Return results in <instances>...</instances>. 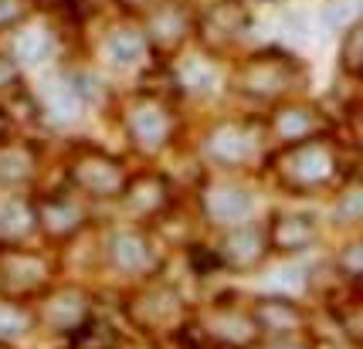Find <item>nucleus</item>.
Masks as SVG:
<instances>
[{"label":"nucleus","instance_id":"nucleus-2","mask_svg":"<svg viewBox=\"0 0 363 349\" xmlns=\"http://www.w3.org/2000/svg\"><path fill=\"white\" fill-rule=\"evenodd\" d=\"M0 275L7 282L11 299H21V295H31L34 288H41L48 282V265L38 254L11 248V251L0 258Z\"/></svg>","mask_w":363,"mask_h":349},{"label":"nucleus","instance_id":"nucleus-5","mask_svg":"<svg viewBox=\"0 0 363 349\" xmlns=\"http://www.w3.org/2000/svg\"><path fill=\"white\" fill-rule=\"evenodd\" d=\"M272 132L275 139L285 146L302 143V139H313L316 132V109H306V105H285L279 109V115L272 119Z\"/></svg>","mask_w":363,"mask_h":349},{"label":"nucleus","instance_id":"nucleus-7","mask_svg":"<svg viewBox=\"0 0 363 349\" xmlns=\"http://www.w3.org/2000/svg\"><path fill=\"white\" fill-rule=\"evenodd\" d=\"M197 31L211 38V34L218 31L221 34V41H235L238 34L245 31V11H241V4H214V7H207L204 14L197 17Z\"/></svg>","mask_w":363,"mask_h":349},{"label":"nucleus","instance_id":"nucleus-14","mask_svg":"<svg viewBox=\"0 0 363 349\" xmlns=\"http://www.w3.org/2000/svg\"><path fill=\"white\" fill-rule=\"evenodd\" d=\"M14 79H17V75H14V62H11L7 55H0V88H7Z\"/></svg>","mask_w":363,"mask_h":349},{"label":"nucleus","instance_id":"nucleus-11","mask_svg":"<svg viewBox=\"0 0 363 349\" xmlns=\"http://www.w3.org/2000/svg\"><path fill=\"white\" fill-rule=\"evenodd\" d=\"M31 326V312L21 305V299L4 295L0 299V336H21Z\"/></svg>","mask_w":363,"mask_h":349},{"label":"nucleus","instance_id":"nucleus-10","mask_svg":"<svg viewBox=\"0 0 363 349\" xmlns=\"http://www.w3.org/2000/svg\"><path fill=\"white\" fill-rule=\"evenodd\" d=\"M112 261L123 271H140L150 261V248H146V241L140 234H119L112 241Z\"/></svg>","mask_w":363,"mask_h":349},{"label":"nucleus","instance_id":"nucleus-16","mask_svg":"<svg viewBox=\"0 0 363 349\" xmlns=\"http://www.w3.org/2000/svg\"><path fill=\"white\" fill-rule=\"evenodd\" d=\"M0 349H7V346H0Z\"/></svg>","mask_w":363,"mask_h":349},{"label":"nucleus","instance_id":"nucleus-1","mask_svg":"<svg viewBox=\"0 0 363 349\" xmlns=\"http://www.w3.org/2000/svg\"><path fill=\"white\" fill-rule=\"evenodd\" d=\"M299 64L292 62V55L285 51H262V55H248V62L241 64V85L245 92H258V96H272L279 92V85L285 88L289 75H296Z\"/></svg>","mask_w":363,"mask_h":349},{"label":"nucleus","instance_id":"nucleus-15","mask_svg":"<svg viewBox=\"0 0 363 349\" xmlns=\"http://www.w3.org/2000/svg\"><path fill=\"white\" fill-rule=\"evenodd\" d=\"M0 139H7V115H4V109H0Z\"/></svg>","mask_w":363,"mask_h":349},{"label":"nucleus","instance_id":"nucleus-8","mask_svg":"<svg viewBox=\"0 0 363 349\" xmlns=\"http://www.w3.org/2000/svg\"><path fill=\"white\" fill-rule=\"evenodd\" d=\"M129 136L140 146H150V149L167 146V136H170V115H167V109H140V115L129 122Z\"/></svg>","mask_w":363,"mask_h":349},{"label":"nucleus","instance_id":"nucleus-13","mask_svg":"<svg viewBox=\"0 0 363 349\" xmlns=\"http://www.w3.org/2000/svg\"><path fill=\"white\" fill-rule=\"evenodd\" d=\"M146 45V38L143 34H116L112 38V51H116V62H133L140 48Z\"/></svg>","mask_w":363,"mask_h":349},{"label":"nucleus","instance_id":"nucleus-3","mask_svg":"<svg viewBox=\"0 0 363 349\" xmlns=\"http://www.w3.org/2000/svg\"><path fill=\"white\" fill-rule=\"evenodd\" d=\"M82 207L72 200V197H41L38 204H34V221L41 224L45 231L51 234H58V238H68V234H75L82 224Z\"/></svg>","mask_w":363,"mask_h":349},{"label":"nucleus","instance_id":"nucleus-12","mask_svg":"<svg viewBox=\"0 0 363 349\" xmlns=\"http://www.w3.org/2000/svg\"><path fill=\"white\" fill-rule=\"evenodd\" d=\"M343 71L350 79L360 71V24H350L343 38Z\"/></svg>","mask_w":363,"mask_h":349},{"label":"nucleus","instance_id":"nucleus-9","mask_svg":"<svg viewBox=\"0 0 363 349\" xmlns=\"http://www.w3.org/2000/svg\"><path fill=\"white\" fill-rule=\"evenodd\" d=\"M204 210L207 217H214V221H238V217H245L248 214V197L235 187H218V190H211L204 197Z\"/></svg>","mask_w":363,"mask_h":349},{"label":"nucleus","instance_id":"nucleus-4","mask_svg":"<svg viewBox=\"0 0 363 349\" xmlns=\"http://www.w3.org/2000/svg\"><path fill=\"white\" fill-rule=\"evenodd\" d=\"M302 309L289 299H258L252 309V326H262L265 333H292L299 329Z\"/></svg>","mask_w":363,"mask_h":349},{"label":"nucleus","instance_id":"nucleus-6","mask_svg":"<svg viewBox=\"0 0 363 349\" xmlns=\"http://www.w3.org/2000/svg\"><path fill=\"white\" fill-rule=\"evenodd\" d=\"M316 234V224L306 214H285V217H275V227H272V248L279 251H302L309 248V241Z\"/></svg>","mask_w":363,"mask_h":349}]
</instances>
